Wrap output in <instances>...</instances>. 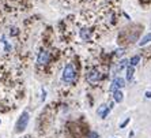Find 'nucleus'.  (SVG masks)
Returning <instances> with one entry per match:
<instances>
[{"label":"nucleus","mask_w":151,"mask_h":138,"mask_svg":"<svg viewBox=\"0 0 151 138\" xmlns=\"http://www.w3.org/2000/svg\"><path fill=\"white\" fill-rule=\"evenodd\" d=\"M75 78H76V70H75L74 64L68 63L63 70L61 79H63V82H65V84H72V82L75 81Z\"/></svg>","instance_id":"f257e3e1"},{"label":"nucleus","mask_w":151,"mask_h":138,"mask_svg":"<svg viewBox=\"0 0 151 138\" xmlns=\"http://www.w3.org/2000/svg\"><path fill=\"white\" fill-rule=\"evenodd\" d=\"M29 119H30L29 112H23V113H22L21 116H19V119H18V122H17V126H15L17 129H15V131H17V133H22V131L27 127Z\"/></svg>","instance_id":"f03ea898"},{"label":"nucleus","mask_w":151,"mask_h":138,"mask_svg":"<svg viewBox=\"0 0 151 138\" xmlns=\"http://www.w3.org/2000/svg\"><path fill=\"white\" fill-rule=\"evenodd\" d=\"M86 79H87L88 84H97V82L101 79V73L97 68H91V70L87 73L86 75Z\"/></svg>","instance_id":"7ed1b4c3"},{"label":"nucleus","mask_w":151,"mask_h":138,"mask_svg":"<svg viewBox=\"0 0 151 138\" xmlns=\"http://www.w3.org/2000/svg\"><path fill=\"white\" fill-rule=\"evenodd\" d=\"M48 62H49V52L45 51V49L40 51L38 57H37V63H38V66H46Z\"/></svg>","instance_id":"20e7f679"},{"label":"nucleus","mask_w":151,"mask_h":138,"mask_svg":"<svg viewBox=\"0 0 151 138\" xmlns=\"http://www.w3.org/2000/svg\"><path fill=\"white\" fill-rule=\"evenodd\" d=\"M109 112H110V108L106 105V104H102V105L98 108V111H97L98 116H101L102 119H105V118L109 115Z\"/></svg>","instance_id":"39448f33"},{"label":"nucleus","mask_w":151,"mask_h":138,"mask_svg":"<svg viewBox=\"0 0 151 138\" xmlns=\"http://www.w3.org/2000/svg\"><path fill=\"white\" fill-rule=\"evenodd\" d=\"M123 99H124V96H123V92H121L120 89H117V90L113 92V100H114L116 103H121Z\"/></svg>","instance_id":"423d86ee"},{"label":"nucleus","mask_w":151,"mask_h":138,"mask_svg":"<svg viewBox=\"0 0 151 138\" xmlns=\"http://www.w3.org/2000/svg\"><path fill=\"white\" fill-rule=\"evenodd\" d=\"M134 73H135V67L134 66H127V81H131L134 78Z\"/></svg>","instance_id":"0eeeda50"},{"label":"nucleus","mask_w":151,"mask_h":138,"mask_svg":"<svg viewBox=\"0 0 151 138\" xmlns=\"http://www.w3.org/2000/svg\"><path fill=\"white\" fill-rule=\"evenodd\" d=\"M113 84H114V85L117 86V88H124V86H125V81H124L123 78H120V77H116L114 78V79H113Z\"/></svg>","instance_id":"6e6552de"},{"label":"nucleus","mask_w":151,"mask_h":138,"mask_svg":"<svg viewBox=\"0 0 151 138\" xmlns=\"http://www.w3.org/2000/svg\"><path fill=\"white\" fill-rule=\"evenodd\" d=\"M81 37H82V40H84V41H88V40H90V30H87V29H82L81 30Z\"/></svg>","instance_id":"1a4fd4ad"},{"label":"nucleus","mask_w":151,"mask_h":138,"mask_svg":"<svg viewBox=\"0 0 151 138\" xmlns=\"http://www.w3.org/2000/svg\"><path fill=\"white\" fill-rule=\"evenodd\" d=\"M150 41H151V33H148V34H146V36L143 37V38H142L140 41H139V45L143 46V45H146L147 43H150Z\"/></svg>","instance_id":"9d476101"},{"label":"nucleus","mask_w":151,"mask_h":138,"mask_svg":"<svg viewBox=\"0 0 151 138\" xmlns=\"http://www.w3.org/2000/svg\"><path fill=\"white\" fill-rule=\"evenodd\" d=\"M139 62H140V56H139V55H136V56H134V57H132V59L129 60V64L135 67V66H136Z\"/></svg>","instance_id":"9b49d317"},{"label":"nucleus","mask_w":151,"mask_h":138,"mask_svg":"<svg viewBox=\"0 0 151 138\" xmlns=\"http://www.w3.org/2000/svg\"><path fill=\"white\" fill-rule=\"evenodd\" d=\"M129 121H131V119H129V118H127V119H125V121H124V122H123V123H121V124H120V129H124V127H125V126H127V124H128V123H129Z\"/></svg>","instance_id":"f8f14e48"},{"label":"nucleus","mask_w":151,"mask_h":138,"mask_svg":"<svg viewBox=\"0 0 151 138\" xmlns=\"http://www.w3.org/2000/svg\"><path fill=\"white\" fill-rule=\"evenodd\" d=\"M146 97H147V99H151V92H146Z\"/></svg>","instance_id":"ddd939ff"},{"label":"nucleus","mask_w":151,"mask_h":138,"mask_svg":"<svg viewBox=\"0 0 151 138\" xmlns=\"http://www.w3.org/2000/svg\"><path fill=\"white\" fill-rule=\"evenodd\" d=\"M0 123H1V122H0Z\"/></svg>","instance_id":"4468645a"}]
</instances>
